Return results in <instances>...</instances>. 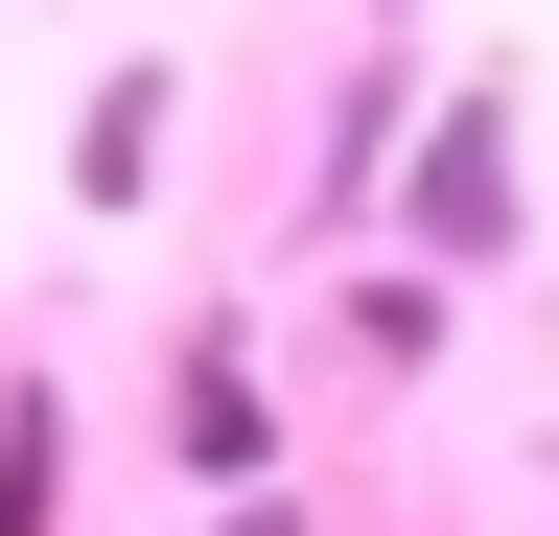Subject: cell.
Here are the masks:
<instances>
[{"mask_svg":"<svg viewBox=\"0 0 559 536\" xmlns=\"http://www.w3.org/2000/svg\"><path fill=\"white\" fill-rule=\"evenodd\" d=\"M164 141H187V71H164V47H117V71L70 94V211H140Z\"/></svg>","mask_w":559,"mask_h":536,"instance_id":"cell-1","label":"cell"},{"mask_svg":"<svg viewBox=\"0 0 559 536\" xmlns=\"http://www.w3.org/2000/svg\"><path fill=\"white\" fill-rule=\"evenodd\" d=\"M396 234L443 257V281H466V257H513V117H489V94L443 117V141H419V187H396Z\"/></svg>","mask_w":559,"mask_h":536,"instance_id":"cell-2","label":"cell"},{"mask_svg":"<svg viewBox=\"0 0 559 536\" xmlns=\"http://www.w3.org/2000/svg\"><path fill=\"white\" fill-rule=\"evenodd\" d=\"M164 443L210 466V490H257V466H280V420H257V350H234V326H210V350L164 373Z\"/></svg>","mask_w":559,"mask_h":536,"instance_id":"cell-3","label":"cell"},{"mask_svg":"<svg viewBox=\"0 0 559 536\" xmlns=\"http://www.w3.org/2000/svg\"><path fill=\"white\" fill-rule=\"evenodd\" d=\"M396 117H419V71H396V47H373V71H349V117H326V234H349V211H373V164H396Z\"/></svg>","mask_w":559,"mask_h":536,"instance_id":"cell-4","label":"cell"},{"mask_svg":"<svg viewBox=\"0 0 559 536\" xmlns=\"http://www.w3.org/2000/svg\"><path fill=\"white\" fill-rule=\"evenodd\" d=\"M373 24H419V0H373Z\"/></svg>","mask_w":559,"mask_h":536,"instance_id":"cell-5","label":"cell"}]
</instances>
